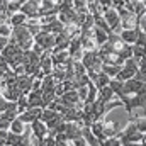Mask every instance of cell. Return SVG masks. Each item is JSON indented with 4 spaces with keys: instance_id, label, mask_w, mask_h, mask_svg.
Masks as SVG:
<instances>
[{
    "instance_id": "obj_4",
    "label": "cell",
    "mask_w": 146,
    "mask_h": 146,
    "mask_svg": "<svg viewBox=\"0 0 146 146\" xmlns=\"http://www.w3.org/2000/svg\"><path fill=\"white\" fill-rule=\"evenodd\" d=\"M124 109L127 110V114H133L134 109L141 107L146 114V94H141V95H126L124 99H121Z\"/></svg>"
},
{
    "instance_id": "obj_18",
    "label": "cell",
    "mask_w": 146,
    "mask_h": 146,
    "mask_svg": "<svg viewBox=\"0 0 146 146\" xmlns=\"http://www.w3.org/2000/svg\"><path fill=\"white\" fill-rule=\"evenodd\" d=\"M29 109L31 107H42V90H31L27 94Z\"/></svg>"
},
{
    "instance_id": "obj_45",
    "label": "cell",
    "mask_w": 146,
    "mask_h": 146,
    "mask_svg": "<svg viewBox=\"0 0 146 146\" xmlns=\"http://www.w3.org/2000/svg\"><path fill=\"white\" fill-rule=\"evenodd\" d=\"M2 87H3V76L0 75V88H2Z\"/></svg>"
},
{
    "instance_id": "obj_3",
    "label": "cell",
    "mask_w": 146,
    "mask_h": 146,
    "mask_svg": "<svg viewBox=\"0 0 146 146\" xmlns=\"http://www.w3.org/2000/svg\"><path fill=\"white\" fill-rule=\"evenodd\" d=\"M117 138L121 139V143H141V141H143V133L138 131L136 122H134V119L131 117V121L126 124L124 131H121V133L117 134Z\"/></svg>"
},
{
    "instance_id": "obj_49",
    "label": "cell",
    "mask_w": 146,
    "mask_h": 146,
    "mask_svg": "<svg viewBox=\"0 0 146 146\" xmlns=\"http://www.w3.org/2000/svg\"><path fill=\"white\" fill-rule=\"evenodd\" d=\"M143 146H146V141H145V143H143Z\"/></svg>"
},
{
    "instance_id": "obj_8",
    "label": "cell",
    "mask_w": 146,
    "mask_h": 146,
    "mask_svg": "<svg viewBox=\"0 0 146 146\" xmlns=\"http://www.w3.org/2000/svg\"><path fill=\"white\" fill-rule=\"evenodd\" d=\"M21 51H24V49H21V48H19V44H17L15 41H12V39H10V41H9V44L3 48V51H2L0 54L7 60V63H9V65H12V63H14V58H15Z\"/></svg>"
},
{
    "instance_id": "obj_11",
    "label": "cell",
    "mask_w": 146,
    "mask_h": 146,
    "mask_svg": "<svg viewBox=\"0 0 146 146\" xmlns=\"http://www.w3.org/2000/svg\"><path fill=\"white\" fill-rule=\"evenodd\" d=\"M2 97L7 99V100H12V102H17L24 94L21 92V88L17 85H9V87H2Z\"/></svg>"
},
{
    "instance_id": "obj_7",
    "label": "cell",
    "mask_w": 146,
    "mask_h": 146,
    "mask_svg": "<svg viewBox=\"0 0 146 146\" xmlns=\"http://www.w3.org/2000/svg\"><path fill=\"white\" fill-rule=\"evenodd\" d=\"M34 42L42 46L44 51H51L54 46H56V36L54 34H49V33H39L34 37Z\"/></svg>"
},
{
    "instance_id": "obj_39",
    "label": "cell",
    "mask_w": 146,
    "mask_h": 146,
    "mask_svg": "<svg viewBox=\"0 0 146 146\" xmlns=\"http://www.w3.org/2000/svg\"><path fill=\"white\" fill-rule=\"evenodd\" d=\"M87 92H88V88H87V87H80V88H76L78 99H80L82 102H85V99H87Z\"/></svg>"
},
{
    "instance_id": "obj_19",
    "label": "cell",
    "mask_w": 146,
    "mask_h": 146,
    "mask_svg": "<svg viewBox=\"0 0 146 146\" xmlns=\"http://www.w3.org/2000/svg\"><path fill=\"white\" fill-rule=\"evenodd\" d=\"M109 87L112 88L114 95H115L119 100L126 97V94H124V82H121V80H117V78H112L110 83H109Z\"/></svg>"
},
{
    "instance_id": "obj_35",
    "label": "cell",
    "mask_w": 146,
    "mask_h": 146,
    "mask_svg": "<svg viewBox=\"0 0 146 146\" xmlns=\"http://www.w3.org/2000/svg\"><path fill=\"white\" fill-rule=\"evenodd\" d=\"M73 72L75 76H80V75H87V68L83 66L82 61H73Z\"/></svg>"
},
{
    "instance_id": "obj_14",
    "label": "cell",
    "mask_w": 146,
    "mask_h": 146,
    "mask_svg": "<svg viewBox=\"0 0 146 146\" xmlns=\"http://www.w3.org/2000/svg\"><path fill=\"white\" fill-rule=\"evenodd\" d=\"M102 122H104L102 129H104V136H106V138H115V136L121 133L119 122H115V121H110V119H104Z\"/></svg>"
},
{
    "instance_id": "obj_37",
    "label": "cell",
    "mask_w": 146,
    "mask_h": 146,
    "mask_svg": "<svg viewBox=\"0 0 146 146\" xmlns=\"http://www.w3.org/2000/svg\"><path fill=\"white\" fill-rule=\"evenodd\" d=\"M100 146H121V139L115 138H106L104 141H100Z\"/></svg>"
},
{
    "instance_id": "obj_9",
    "label": "cell",
    "mask_w": 146,
    "mask_h": 146,
    "mask_svg": "<svg viewBox=\"0 0 146 146\" xmlns=\"http://www.w3.org/2000/svg\"><path fill=\"white\" fill-rule=\"evenodd\" d=\"M87 75H88V78L94 82V85L97 87V90H100V88L107 87V85L110 83V80H112L109 75H107V73H104L102 70H100V72H95V73H87Z\"/></svg>"
},
{
    "instance_id": "obj_40",
    "label": "cell",
    "mask_w": 146,
    "mask_h": 146,
    "mask_svg": "<svg viewBox=\"0 0 146 146\" xmlns=\"http://www.w3.org/2000/svg\"><path fill=\"white\" fill-rule=\"evenodd\" d=\"M65 92H66L65 85H63V83H56V88H54V94H56V97H61Z\"/></svg>"
},
{
    "instance_id": "obj_29",
    "label": "cell",
    "mask_w": 146,
    "mask_h": 146,
    "mask_svg": "<svg viewBox=\"0 0 146 146\" xmlns=\"http://www.w3.org/2000/svg\"><path fill=\"white\" fill-rule=\"evenodd\" d=\"M121 65H102V72L107 73L110 78H115L117 76V73L121 72Z\"/></svg>"
},
{
    "instance_id": "obj_34",
    "label": "cell",
    "mask_w": 146,
    "mask_h": 146,
    "mask_svg": "<svg viewBox=\"0 0 146 146\" xmlns=\"http://www.w3.org/2000/svg\"><path fill=\"white\" fill-rule=\"evenodd\" d=\"M2 117H5L7 121H14V119H17L19 117V110H17V107H14V109H9L5 110V112H2Z\"/></svg>"
},
{
    "instance_id": "obj_42",
    "label": "cell",
    "mask_w": 146,
    "mask_h": 146,
    "mask_svg": "<svg viewBox=\"0 0 146 146\" xmlns=\"http://www.w3.org/2000/svg\"><path fill=\"white\" fill-rule=\"evenodd\" d=\"M124 0H112V7L115 9V10H119V9H124Z\"/></svg>"
},
{
    "instance_id": "obj_31",
    "label": "cell",
    "mask_w": 146,
    "mask_h": 146,
    "mask_svg": "<svg viewBox=\"0 0 146 146\" xmlns=\"http://www.w3.org/2000/svg\"><path fill=\"white\" fill-rule=\"evenodd\" d=\"M12 31H14V27L9 24V21H5V22H0V36L10 37V36H12Z\"/></svg>"
},
{
    "instance_id": "obj_28",
    "label": "cell",
    "mask_w": 146,
    "mask_h": 146,
    "mask_svg": "<svg viewBox=\"0 0 146 146\" xmlns=\"http://www.w3.org/2000/svg\"><path fill=\"white\" fill-rule=\"evenodd\" d=\"M133 58H134V60H138V61L146 60V48L138 46V44H133Z\"/></svg>"
},
{
    "instance_id": "obj_44",
    "label": "cell",
    "mask_w": 146,
    "mask_h": 146,
    "mask_svg": "<svg viewBox=\"0 0 146 146\" xmlns=\"http://www.w3.org/2000/svg\"><path fill=\"white\" fill-rule=\"evenodd\" d=\"M121 146H143V143H121Z\"/></svg>"
},
{
    "instance_id": "obj_41",
    "label": "cell",
    "mask_w": 146,
    "mask_h": 146,
    "mask_svg": "<svg viewBox=\"0 0 146 146\" xmlns=\"http://www.w3.org/2000/svg\"><path fill=\"white\" fill-rule=\"evenodd\" d=\"M73 146H87V141L83 139V136L82 138H76V139H73V141H70Z\"/></svg>"
},
{
    "instance_id": "obj_25",
    "label": "cell",
    "mask_w": 146,
    "mask_h": 146,
    "mask_svg": "<svg viewBox=\"0 0 146 146\" xmlns=\"http://www.w3.org/2000/svg\"><path fill=\"white\" fill-rule=\"evenodd\" d=\"M27 126H29V124H24V122L17 117V119H14V121L10 122V129H9V131H12V133H15V134H24V131H26Z\"/></svg>"
},
{
    "instance_id": "obj_38",
    "label": "cell",
    "mask_w": 146,
    "mask_h": 146,
    "mask_svg": "<svg viewBox=\"0 0 146 146\" xmlns=\"http://www.w3.org/2000/svg\"><path fill=\"white\" fill-rule=\"evenodd\" d=\"M97 5H99V9L104 12V10H107L112 7V0H97Z\"/></svg>"
},
{
    "instance_id": "obj_20",
    "label": "cell",
    "mask_w": 146,
    "mask_h": 146,
    "mask_svg": "<svg viewBox=\"0 0 146 146\" xmlns=\"http://www.w3.org/2000/svg\"><path fill=\"white\" fill-rule=\"evenodd\" d=\"M82 136L87 141V146H100V141L94 136V133L90 131L88 126H82Z\"/></svg>"
},
{
    "instance_id": "obj_33",
    "label": "cell",
    "mask_w": 146,
    "mask_h": 146,
    "mask_svg": "<svg viewBox=\"0 0 146 146\" xmlns=\"http://www.w3.org/2000/svg\"><path fill=\"white\" fill-rule=\"evenodd\" d=\"M29 109V100H27V95H22L19 100H17V110H19V114H22L24 110Z\"/></svg>"
},
{
    "instance_id": "obj_52",
    "label": "cell",
    "mask_w": 146,
    "mask_h": 146,
    "mask_svg": "<svg viewBox=\"0 0 146 146\" xmlns=\"http://www.w3.org/2000/svg\"><path fill=\"white\" fill-rule=\"evenodd\" d=\"M70 146H73V145H72V143H70Z\"/></svg>"
},
{
    "instance_id": "obj_5",
    "label": "cell",
    "mask_w": 146,
    "mask_h": 146,
    "mask_svg": "<svg viewBox=\"0 0 146 146\" xmlns=\"http://www.w3.org/2000/svg\"><path fill=\"white\" fill-rule=\"evenodd\" d=\"M102 15H104V19H106V22H107V26L110 27L112 33H121V17H119V12L114 7L104 10Z\"/></svg>"
},
{
    "instance_id": "obj_50",
    "label": "cell",
    "mask_w": 146,
    "mask_h": 146,
    "mask_svg": "<svg viewBox=\"0 0 146 146\" xmlns=\"http://www.w3.org/2000/svg\"><path fill=\"white\" fill-rule=\"evenodd\" d=\"M0 97H2V90H0Z\"/></svg>"
},
{
    "instance_id": "obj_27",
    "label": "cell",
    "mask_w": 146,
    "mask_h": 146,
    "mask_svg": "<svg viewBox=\"0 0 146 146\" xmlns=\"http://www.w3.org/2000/svg\"><path fill=\"white\" fill-rule=\"evenodd\" d=\"M73 10L78 12V14L87 15L88 14V3H87V0H73Z\"/></svg>"
},
{
    "instance_id": "obj_10",
    "label": "cell",
    "mask_w": 146,
    "mask_h": 146,
    "mask_svg": "<svg viewBox=\"0 0 146 146\" xmlns=\"http://www.w3.org/2000/svg\"><path fill=\"white\" fill-rule=\"evenodd\" d=\"M31 126V133H33V136L37 139V143H41L46 136H48V127H46V124L41 121V119H36L33 124H29Z\"/></svg>"
},
{
    "instance_id": "obj_15",
    "label": "cell",
    "mask_w": 146,
    "mask_h": 146,
    "mask_svg": "<svg viewBox=\"0 0 146 146\" xmlns=\"http://www.w3.org/2000/svg\"><path fill=\"white\" fill-rule=\"evenodd\" d=\"M68 53H70V56H72L73 61H80V60H82V56H83V48H82V42H80V36L72 39L70 48H68Z\"/></svg>"
},
{
    "instance_id": "obj_17",
    "label": "cell",
    "mask_w": 146,
    "mask_h": 146,
    "mask_svg": "<svg viewBox=\"0 0 146 146\" xmlns=\"http://www.w3.org/2000/svg\"><path fill=\"white\" fill-rule=\"evenodd\" d=\"M139 31H141V26H136L134 29H126V31H121V33H119V36H121V39H122L126 44H134V42H136V39H138Z\"/></svg>"
},
{
    "instance_id": "obj_48",
    "label": "cell",
    "mask_w": 146,
    "mask_h": 146,
    "mask_svg": "<svg viewBox=\"0 0 146 146\" xmlns=\"http://www.w3.org/2000/svg\"><path fill=\"white\" fill-rule=\"evenodd\" d=\"M143 19H145V21H146V14H145V17H143Z\"/></svg>"
},
{
    "instance_id": "obj_21",
    "label": "cell",
    "mask_w": 146,
    "mask_h": 146,
    "mask_svg": "<svg viewBox=\"0 0 146 146\" xmlns=\"http://www.w3.org/2000/svg\"><path fill=\"white\" fill-rule=\"evenodd\" d=\"M26 22H27V15H26V14H22V12H15V14H12V15L9 17V24H10L12 27L24 26Z\"/></svg>"
},
{
    "instance_id": "obj_47",
    "label": "cell",
    "mask_w": 146,
    "mask_h": 146,
    "mask_svg": "<svg viewBox=\"0 0 146 146\" xmlns=\"http://www.w3.org/2000/svg\"><path fill=\"white\" fill-rule=\"evenodd\" d=\"M145 141H146V133L143 134V141H141V143H145Z\"/></svg>"
},
{
    "instance_id": "obj_32",
    "label": "cell",
    "mask_w": 146,
    "mask_h": 146,
    "mask_svg": "<svg viewBox=\"0 0 146 146\" xmlns=\"http://www.w3.org/2000/svg\"><path fill=\"white\" fill-rule=\"evenodd\" d=\"M134 78L139 80V82H143V83H146V60L139 61V70H138Z\"/></svg>"
},
{
    "instance_id": "obj_51",
    "label": "cell",
    "mask_w": 146,
    "mask_h": 146,
    "mask_svg": "<svg viewBox=\"0 0 146 146\" xmlns=\"http://www.w3.org/2000/svg\"><path fill=\"white\" fill-rule=\"evenodd\" d=\"M53 2H60V0H53Z\"/></svg>"
},
{
    "instance_id": "obj_12",
    "label": "cell",
    "mask_w": 146,
    "mask_h": 146,
    "mask_svg": "<svg viewBox=\"0 0 146 146\" xmlns=\"http://www.w3.org/2000/svg\"><path fill=\"white\" fill-rule=\"evenodd\" d=\"M39 66H41V72L46 75H53L54 70V65H53V60H51V51H44L39 58Z\"/></svg>"
},
{
    "instance_id": "obj_24",
    "label": "cell",
    "mask_w": 146,
    "mask_h": 146,
    "mask_svg": "<svg viewBox=\"0 0 146 146\" xmlns=\"http://www.w3.org/2000/svg\"><path fill=\"white\" fill-rule=\"evenodd\" d=\"M56 88V80L53 78V75H46L42 78V83H41V90L42 92H54Z\"/></svg>"
},
{
    "instance_id": "obj_26",
    "label": "cell",
    "mask_w": 146,
    "mask_h": 146,
    "mask_svg": "<svg viewBox=\"0 0 146 146\" xmlns=\"http://www.w3.org/2000/svg\"><path fill=\"white\" fill-rule=\"evenodd\" d=\"M99 100H102V102H110V100H114V92H112V88H110L109 85L107 87H104V88H100L99 90V97H97Z\"/></svg>"
},
{
    "instance_id": "obj_2",
    "label": "cell",
    "mask_w": 146,
    "mask_h": 146,
    "mask_svg": "<svg viewBox=\"0 0 146 146\" xmlns=\"http://www.w3.org/2000/svg\"><path fill=\"white\" fill-rule=\"evenodd\" d=\"M83 63V66L87 68V73H95L102 70V60L99 54V49H88L83 51V56L80 60Z\"/></svg>"
},
{
    "instance_id": "obj_30",
    "label": "cell",
    "mask_w": 146,
    "mask_h": 146,
    "mask_svg": "<svg viewBox=\"0 0 146 146\" xmlns=\"http://www.w3.org/2000/svg\"><path fill=\"white\" fill-rule=\"evenodd\" d=\"M21 3H19V0H9V3H7V15L10 17L12 14H15V12H21Z\"/></svg>"
},
{
    "instance_id": "obj_16",
    "label": "cell",
    "mask_w": 146,
    "mask_h": 146,
    "mask_svg": "<svg viewBox=\"0 0 146 146\" xmlns=\"http://www.w3.org/2000/svg\"><path fill=\"white\" fill-rule=\"evenodd\" d=\"M82 122H68L66 129H65V136L68 141H73L76 138H82Z\"/></svg>"
},
{
    "instance_id": "obj_1",
    "label": "cell",
    "mask_w": 146,
    "mask_h": 146,
    "mask_svg": "<svg viewBox=\"0 0 146 146\" xmlns=\"http://www.w3.org/2000/svg\"><path fill=\"white\" fill-rule=\"evenodd\" d=\"M10 39L15 41V42L19 44V48L24 49V51L33 49V46H34V37L29 33V29L26 27V24H24V26H19V27H14Z\"/></svg>"
},
{
    "instance_id": "obj_23",
    "label": "cell",
    "mask_w": 146,
    "mask_h": 146,
    "mask_svg": "<svg viewBox=\"0 0 146 146\" xmlns=\"http://www.w3.org/2000/svg\"><path fill=\"white\" fill-rule=\"evenodd\" d=\"M87 88H88V92H87V99H85V102H83V104H94V102L97 100V97H99V90H97V87L94 85V82H92V80L88 82Z\"/></svg>"
},
{
    "instance_id": "obj_13",
    "label": "cell",
    "mask_w": 146,
    "mask_h": 146,
    "mask_svg": "<svg viewBox=\"0 0 146 146\" xmlns=\"http://www.w3.org/2000/svg\"><path fill=\"white\" fill-rule=\"evenodd\" d=\"M33 82H34V76H31V75H19L17 76V87L21 88V92L24 94V95H27L31 90H33Z\"/></svg>"
},
{
    "instance_id": "obj_6",
    "label": "cell",
    "mask_w": 146,
    "mask_h": 146,
    "mask_svg": "<svg viewBox=\"0 0 146 146\" xmlns=\"http://www.w3.org/2000/svg\"><path fill=\"white\" fill-rule=\"evenodd\" d=\"M124 94L126 95H141V94H146V83L136 80V78L126 80L124 82Z\"/></svg>"
},
{
    "instance_id": "obj_36",
    "label": "cell",
    "mask_w": 146,
    "mask_h": 146,
    "mask_svg": "<svg viewBox=\"0 0 146 146\" xmlns=\"http://www.w3.org/2000/svg\"><path fill=\"white\" fill-rule=\"evenodd\" d=\"M133 119H134V122H136L138 131L145 134L146 133V115H143V117H133Z\"/></svg>"
},
{
    "instance_id": "obj_22",
    "label": "cell",
    "mask_w": 146,
    "mask_h": 146,
    "mask_svg": "<svg viewBox=\"0 0 146 146\" xmlns=\"http://www.w3.org/2000/svg\"><path fill=\"white\" fill-rule=\"evenodd\" d=\"M107 39H109V33H106V31L100 29V27H94V41H95V44H97L99 48H100L102 44H106Z\"/></svg>"
},
{
    "instance_id": "obj_46",
    "label": "cell",
    "mask_w": 146,
    "mask_h": 146,
    "mask_svg": "<svg viewBox=\"0 0 146 146\" xmlns=\"http://www.w3.org/2000/svg\"><path fill=\"white\" fill-rule=\"evenodd\" d=\"M26 2H27V0H19V3H21V5H24Z\"/></svg>"
},
{
    "instance_id": "obj_43",
    "label": "cell",
    "mask_w": 146,
    "mask_h": 146,
    "mask_svg": "<svg viewBox=\"0 0 146 146\" xmlns=\"http://www.w3.org/2000/svg\"><path fill=\"white\" fill-rule=\"evenodd\" d=\"M9 41H10V37H3V36H0V53L3 51V48L9 44Z\"/></svg>"
}]
</instances>
